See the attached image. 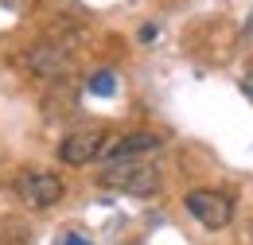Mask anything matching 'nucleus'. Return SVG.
Returning <instances> with one entry per match:
<instances>
[{
  "mask_svg": "<svg viewBox=\"0 0 253 245\" xmlns=\"http://www.w3.org/2000/svg\"><path fill=\"white\" fill-rule=\"evenodd\" d=\"M97 183L109 187V191H125L136 199H148L160 191V167L148 160H109L101 171H97Z\"/></svg>",
  "mask_w": 253,
  "mask_h": 245,
  "instance_id": "obj_1",
  "label": "nucleus"
},
{
  "mask_svg": "<svg viewBox=\"0 0 253 245\" xmlns=\"http://www.w3.org/2000/svg\"><path fill=\"white\" fill-rule=\"evenodd\" d=\"M187 214L203 226V230H226L234 222V199L226 191H211V187H195L183 195Z\"/></svg>",
  "mask_w": 253,
  "mask_h": 245,
  "instance_id": "obj_2",
  "label": "nucleus"
},
{
  "mask_svg": "<svg viewBox=\"0 0 253 245\" xmlns=\"http://www.w3.org/2000/svg\"><path fill=\"white\" fill-rule=\"evenodd\" d=\"M16 191H20V199H24L32 210H51V206L63 203V179H59L55 171H47V167H28V171H20Z\"/></svg>",
  "mask_w": 253,
  "mask_h": 245,
  "instance_id": "obj_3",
  "label": "nucleus"
},
{
  "mask_svg": "<svg viewBox=\"0 0 253 245\" xmlns=\"http://www.w3.org/2000/svg\"><path fill=\"white\" fill-rule=\"evenodd\" d=\"M164 148V136L160 132H148V128H136V132H125V136H117L113 144H101V163H109V160H144V156H152Z\"/></svg>",
  "mask_w": 253,
  "mask_h": 245,
  "instance_id": "obj_4",
  "label": "nucleus"
},
{
  "mask_svg": "<svg viewBox=\"0 0 253 245\" xmlns=\"http://www.w3.org/2000/svg\"><path fill=\"white\" fill-rule=\"evenodd\" d=\"M101 144H105V132L97 128H78V132H66L63 144H59V160L70 163V167H86L101 156Z\"/></svg>",
  "mask_w": 253,
  "mask_h": 245,
  "instance_id": "obj_5",
  "label": "nucleus"
},
{
  "mask_svg": "<svg viewBox=\"0 0 253 245\" xmlns=\"http://www.w3.org/2000/svg\"><path fill=\"white\" fill-rule=\"evenodd\" d=\"M28 66L43 78H55L66 70V51H59V43H35L28 51Z\"/></svg>",
  "mask_w": 253,
  "mask_h": 245,
  "instance_id": "obj_6",
  "label": "nucleus"
},
{
  "mask_svg": "<svg viewBox=\"0 0 253 245\" xmlns=\"http://www.w3.org/2000/svg\"><path fill=\"white\" fill-rule=\"evenodd\" d=\"M113 90H117V74L113 70H97L90 78V93H97V97H109Z\"/></svg>",
  "mask_w": 253,
  "mask_h": 245,
  "instance_id": "obj_7",
  "label": "nucleus"
},
{
  "mask_svg": "<svg viewBox=\"0 0 253 245\" xmlns=\"http://www.w3.org/2000/svg\"><path fill=\"white\" fill-rule=\"evenodd\" d=\"M55 245H94V242H90L86 234H78V230H63V234H59V242H55Z\"/></svg>",
  "mask_w": 253,
  "mask_h": 245,
  "instance_id": "obj_8",
  "label": "nucleus"
}]
</instances>
